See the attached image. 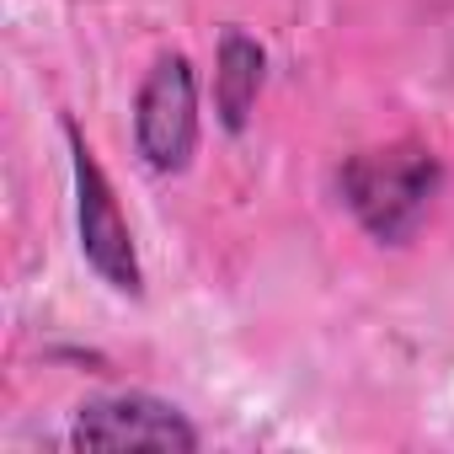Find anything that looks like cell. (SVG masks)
<instances>
[{"label":"cell","instance_id":"obj_1","mask_svg":"<svg viewBox=\"0 0 454 454\" xmlns=\"http://www.w3.org/2000/svg\"><path fill=\"white\" fill-rule=\"evenodd\" d=\"M443 171H438V155L427 145H385V150H358L337 187H342V203L358 214V224L385 241V247H401L417 224L427 219L433 208V192H438Z\"/></svg>","mask_w":454,"mask_h":454},{"label":"cell","instance_id":"obj_2","mask_svg":"<svg viewBox=\"0 0 454 454\" xmlns=\"http://www.w3.org/2000/svg\"><path fill=\"white\" fill-rule=\"evenodd\" d=\"M65 139H70V160H75V214H81V252L86 262L118 289V294H139L145 278H139V257H134V236L118 214V198L97 166V155L86 150L81 129L65 123Z\"/></svg>","mask_w":454,"mask_h":454},{"label":"cell","instance_id":"obj_3","mask_svg":"<svg viewBox=\"0 0 454 454\" xmlns=\"http://www.w3.org/2000/svg\"><path fill=\"white\" fill-rule=\"evenodd\" d=\"M134 139L139 155L150 160V171H182L192 145H198V86H192V65L182 54L155 59V70L139 86V107H134Z\"/></svg>","mask_w":454,"mask_h":454},{"label":"cell","instance_id":"obj_4","mask_svg":"<svg viewBox=\"0 0 454 454\" xmlns=\"http://www.w3.org/2000/svg\"><path fill=\"white\" fill-rule=\"evenodd\" d=\"M70 443L75 449H102V454H118V449L192 454L198 433L176 406H166L155 395H107V401H91V406L75 411Z\"/></svg>","mask_w":454,"mask_h":454},{"label":"cell","instance_id":"obj_5","mask_svg":"<svg viewBox=\"0 0 454 454\" xmlns=\"http://www.w3.org/2000/svg\"><path fill=\"white\" fill-rule=\"evenodd\" d=\"M262 70H268V54L257 49V38H247L241 27H224L219 33V70H214V102H219V123L241 134L252 107H257V91H262Z\"/></svg>","mask_w":454,"mask_h":454}]
</instances>
